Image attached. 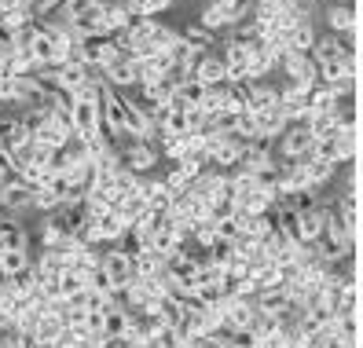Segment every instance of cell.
Returning <instances> with one entry per match:
<instances>
[{
	"instance_id": "obj_1",
	"label": "cell",
	"mask_w": 363,
	"mask_h": 348,
	"mask_svg": "<svg viewBox=\"0 0 363 348\" xmlns=\"http://www.w3.org/2000/svg\"><path fill=\"white\" fill-rule=\"evenodd\" d=\"M103 275L111 279V286H114V293H125L136 282V260L125 253V249H111L103 257Z\"/></svg>"
},
{
	"instance_id": "obj_2",
	"label": "cell",
	"mask_w": 363,
	"mask_h": 348,
	"mask_svg": "<svg viewBox=\"0 0 363 348\" xmlns=\"http://www.w3.org/2000/svg\"><path fill=\"white\" fill-rule=\"evenodd\" d=\"M250 4H242V0H213V4L202 11V23L209 33L213 30H224V26H239L242 23V15H246Z\"/></svg>"
},
{
	"instance_id": "obj_3",
	"label": "cell",
	"mask_w": 363,
	"mask_h": 348,
	"mask_svg": "<svg viewBox=\"0 0 363 348\" xmlns=\"http://www.w3.org/2000/svg\"><path fill=\"white\" fill-rule=\"evenodd\" d=\"M352 155H356V133H334V136H327V140H319L315 150H312V158L330 162V165L349 162Z\"/></svg>"
},
{
	"instance_id": "obj_4",
	"label": "cell",
	"mask_w": 363,
	"mask_h": 348,
	"mask_svg": "<svg viewBox=\"0 0 363 348\" xmlns=\"http://www.w3.org/2000/svg\"><path fill=\"white\" fill-rule=\"evenodd\" d=\"M224 67H228V77L231 84L235 81H250V59H253V45H246V40L239 37H231L228 45H224Z\"/></svg>"
},
{
	"instance_id": "obj_5",
	"label": "cell",
	"mask_w": 363,
	"mask_h": 348,
	"mask_svg": "<svg viewBox=\"0 0 363 348\" xmlns=\"http://www.w3.org/2000/svg\"><path fill=\"white\" fill-rule=\"evenodd\" d=\"M315 150V136L308 133V125H290L283 133V158L286 162H308Z\"/></svg>"
},
{
	"instance_id": "obj_6",
	"label": "cell",
	"mask_w": 363,
	"mask_h": 348,
	"mask_svg": "<svg viewBox=\"0 0 363 348\" xmlns=\"http://www.w3.org/2000/svg\"><path fill=\"white\" fill-rule=\"evenodd\" d=\"M195 77L206 84V89H217V84H231L228 67H224V59H220V55H202V59H199V67H195Z\"/></svg>"
},
{
	"instance_id": "obj_7",
	"label": "cell",
	"mask_w": 363,
	"mask_h": 348,
	"mask_svg": "<svg viewBox=\"0 0 363 348\" xmlns=\"http://www.w3.org/2000/svg\"><path fill=\"white\" fill-rule=\"evenodd\" d=\"M206 84L199 81V77H187V81H180V92H177V99L184 103V106H191V111H202V103H206Z\"/></svg>"
},
{
	"instance_id": "obj_8",
	"label": "cell",
	"mask_w": 363,
	"mask_h": 348,
	"mask_svg": "<svg viewBox=\"0 0 363 348\" xmlns=\"http://www.w3.org/2000/svg\"><path fill=\"white\" fill-rule=\"evenodd\" d=\"M4 253H26V231L18 224H0V257Z\"/></svg>"
},
{
	"instance_id": "obj_9",
	"label": "cell",
	"mask_w": 363,
	"mask_h": 348,
	"mask_svg": "<svg viewBox=\"0 0 363 348\" xmlns=\"http://www.w3.org/2000/svg\"><path fill=\"white\" fill-rule=\"evenodd\" d=\"M341 55H352V52H345L337 45V37H319L315 40V48H312V59L319 62V67H327V62H334V59H341Z\"/></svg>"
},
{
	"instance_id": "obj_10",
	"label": "cell",
	"mask_w": 363,
	"mask_h": 348,
	"mask_svg": "<svg viewBox=\"0 0 363 348\" xmlns=\"http://www.w3.org/2000/svg\"><path fill=\"white\" fill-rule=\"evenodd\" d=\"M327 23H330V30H334V33H352V26H356L352 4H330V11H327Z\"/></svg>"
},
{
	"instance_id": "obj_11",
	"label": "cell",
	"mask_w": 363,
	"mask_h": 348,
	"mask_svg": "<svg viewBox=\"0 0 363 348\" xmlns=\"http://www.w3.org/2000/svg\"><path fill=\"white\" fill-rule=\"evenodd\" d=\"M312 48H315V33H312V23H301V26L294 30V37H290L286 52H294V55H312Z\"/></svg>"
},
{
	"instance_id": "obj_12",
	"label": "cell",
	"mask_w": 363,
	"mask_h": 348,
	"mask_svg": "<svg viewBox=\"0 0 363 348\" xmlns=\"http://www.w3.org/2000/svg\"><path fill=\"white\" fill-rule=\"evenodd\" d=\"M30 268L33 264H30L26 253H4V257H0V279H15V275H23Z\"/></svg>"
},
{
	"instance_id": "obj_13",
	"label": "cell",
	"mask_w": 363,
	"mask_h": 348,
	"mask_svg": "<svg viewBox=\"0 0 363 348\" xmlns=\"http://www.w3.org/2000/svg\"><path fill=\"white\" fill-rule=\"evenodd\" d=\"M99 4H103V0H67L62 11H59V18H67V23H81V18L89 11H96Z\"/></svg>"
},
{
	"instance_id": "obj_14",
	"label": "cell",
	"mask_w": 363,
	"mask_h": 348,
	"mask_svg": "<svg viewBox=\"0 0 363 348\" xmlns=\"http://www.w3.org/2000/svg\"><path fill=\"white\" fill-rule=\"evenodd\" d=\"M330 172H334L330 162H319V158H308V162H305V180H308V187L327 184V180H330Z\"/></svg>"
},
{
	"instance_id": "obj_15",
	"label": "cell",
	"mask_w": 363,
	"mask_h": 348,
	"mask_svg": "<svg viewBox=\"0 0 363 348\" xmlns=\"http://www.w3.org/2000/svg\"><path fill=\"white\" fill-rule=\"evenodd\" d=\"M173 0H129V8H133V15L136 18H155L158 11H165Z\"/></svg>"
},
{
	"instance_id": "obj_16",
	"label": "cell",
	"mask_w": 363,
	"mask_h": 348,
	"mask_svg": "<svg viewBox=\"0 0 363 348\" xmlns=\"http://www.w3.org/2000/svg\"><path fill=\"white\" fill-rule=\"evenodd\" d=\"M11 319H15L11 312H4V308H0V330H11Z\"/></svg>"
},
{
	"instance_id": "obj_17",
	"label": "cell",
	"mask_w": 363,
	"mask_h": 348,
	"mask_svg": "<svg viewBox=\"0 0 363 348\" xmlns=\"http://www.w3.org/2000/svg\"><path fill=\"white\" fill-rule=\"evenodd\" d=\"M18 4H23V8H30V4H33V0H18Z\"/></svg>"
}]
</instances>
